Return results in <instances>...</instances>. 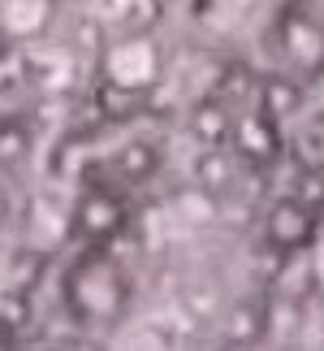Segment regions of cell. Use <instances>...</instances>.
Returning a JSON list of instances; mask_svg holds the SVG:
<instances>
[]
</instances>
